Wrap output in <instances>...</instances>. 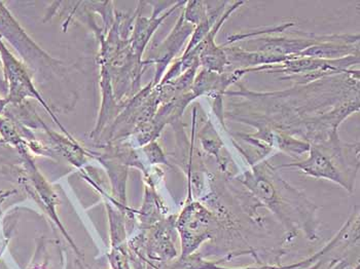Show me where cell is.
I'll return each instance as SVG.
<instances>
[{
	"label": "cell",
	"instance_id": "obj_1",
	"mask_svg": "<svg viewBox=\"0 0 360 269\" xmlns=\"http://www.w3.org/2000/svg\"><path fill=\"white\" fill-rule=\"evenodd\" d=\"M237 179L261 204L277 216L288 231V241L299 231H303L309 241L319 239V224L316 218L319 206L282 179L276 168L266 162L251 164L250 170L238 176Z\"/></svg>",
	"mask_w": 360,
	"mask_h": 269
},
{
	"label": "cell",
	"instance_id": "obj_2",
	"mask_svg": "<svg viewBox=\"0 0 360 269\" xmlns=\"http://www.w3.org/2000/svg\"><path fill=\"white\" fill-rule=\"evenodd\" d=\"M181 240V256L194 254L204 242L213 240L221 232V226L217 215L199 202H188L175 221Z\"/></svg>",
	"mask_w": 360,
	"mask_h": 269
},
{
	"label": "cell",
	"instance_id": "obj_3",
	"mask_svg": "<svg viewBox=\"0 0 360 269\" xmlns=\"http://www.w3.org/2000/svg\"><path fill=\"white\" fill-rule=\"evenodd\" d=\"M0 57H1L4 82H6V90H8V96L6 98L8 99V104L18 105V104L24 103L29 98L37 100L52 117L56 124L59 126L60 130L64 133V135L71 140H75L66 131L63 124H61L49 104L44 101L41 93L35 88L25 64L22 63L11 53L1 37H0Z\"/></svg>",
	"mask_w": 360,
	"mask_h": 269
},
{
	"label": "cell",
	"instance_id": "obj_4",
	"mask_svg": "<svg viewBox=\"0 0 360 269\" xmlns=\"http://www.w3.org/2000/svg\"><path fill=\"white\" fill-rule=\"evenodd\" d=\"M0 37L10 42L20 57L25 62V66L42 71L44 69H58L61 62L44 52V50L27 34L15 19L12 13L0 1Z\"/></svg>",
	"mask_w": 360,
	"mask_h": 269
},
{
	"label": "cell",
	"instance_id": "obj_5",
	"mask_svg": "<svg viewBox=\"0 0 360 269\" xmlns=\"http://www.w3.org/2000/svg\"><path fill=\"white\" fill-rule=\"evenodd\" d=\"M194 25L184 21V15H181L171 34L167 37L165 41L160 46L159 50H158V55L153 60L146 61L148 64H157V74H155V81H153V86H157L159 84L160 79H161L167 65L179 52L182 44L194 32Z\"/></svg>",
	"mask_w": 360,
	"mask_h": 269
},
{
	"label": "cell",
	"instance_id": "obj_6",
	"mask_svg": "<svg viewBox=\"0 0 360 269\" xmlns=\"http://www.w3.org/2000/svg\"><path fill=\"white\" fill-rule=\"evenodd\" d=\"M184 4H186V2H175L174 6L171 8V10L168 11L165 15H161V17H159V15L161 14L163 8H160V10L158 11L155 10V12H153L150 18H144L141 17V15L137 17L132 37L129 39V41H130L133 55L136 58L137 61L142 63L141 57L142 54H143L144 48H146V44H148V41H150V37H152L155 29L159 27L160 24H161L169 15H171V13L174 12L179 6Z\"/></svg>",
	"mask_w": 360,
	"mask_h": 269
},
{
	"label": "cell",
	"instance_id": "obj_7",
	"mask_svg": "<svg viewBox=\"0 0 360 269\" xmlns=\"http://www.w3.org/2000/svg\"><path fill=\"white\" fill-rule=\"evenodd\" d=\"M348 55H359V46L346 42H322L310 46L297 58H314L322 60H338Z\"/></svg>",
	"mask_w": 360,
	"mask_h": 269
},
{
	"label": "cell",
	"instance_id": "obj_8",
	"mask_svg": "<svg viewBox=\"0 0 360 269\" xmlns=\"http://www.w3.org/2000/svg\"><path fill=\"white\" fill-rule=\"evenodd\" d=\"M0 138L4 143L10 144L20 152L27 147L25 140L20 135L14 122L4 115H0Z\"/></svg>",
	"mask_w": 360,
	"mask_h": 269
},
{
	"label": "cell",
	"instance_id": "obj_9",
	"mask_svg": "<svg viewBox=\"0 0 360 269\" xmlns=\"http://www.w3.org/2000/svg\"><path fill=\"white\" fill-rule=\"evenodd\" d=\"M184 21L192 25L198 26L207 17L206 14V1H190L184 14Z\"/></svg>",
	"mask_w": 360,
	"mask_h": 269
},
{
	"label": "cell",
	"instance_id": "obj_10",
	"mask_svg": "<svg viewBox=\"0 0 360 269\" xmlns=\"http://www.w3.org/2000/svg\"><path fill=\"white\" fill-rule=\"evenodd\" d=\"M143 151L144 153H146V157H148V161H150V164H168V162L166 161L165 155H164L161 147H160L155 142L153 141L150 142V143L146 144L143 147Z\"/></svg>",
	"mask_w": 360,
	"mask_h": 269
},
{
	"label": "cell",
	"instance_id": "obj_11",
	"mask_svg": "<svg viewBox=\"0 0 360 269\" xmlns=\"http://www.w3.org/2000/svg\"><path fill=\"white\" fill-rule=\"evenodd\" d=\"M221 263V262H219ZM219 263L215 264L214 268L213 269H234V268H221V266H219ZM237 269H281L280 266H275V265H264L261 266V268H237Z\"/></svg>",
	"mask_w": 360,
	"mask_h": 269
},
{
	"label": "cell",
	"instance_id": "obj_12",
	"mask_svg": "<svg viewBox=\"0 0 360 269\" xmlns=\"http://www.w3.org/2000/svg\"><path fill=\"white\" fill-rule=\"evenodd\" d=\"M8 105V99H6V98L0 97V115L4 114V110H6V106Z\"/></svg>",
	"mask_w": 360,
	"mask_h": 269
},
{
	"label": "cell",
	"instance_id": "obj_13",
	"mask_svg": "<svg viewBox=\"0 0 360 269\" xmlns=\"http://www.w3.org/2000/svg\"><path fill=\"white\" fill-rule=\"evenodd\" d=\"M0 86H6V82H4V70H2V61L1 57H0Z\"/></svg>",
	"mask_w": 360,
	"mask_h": 269
}]
</instances>
